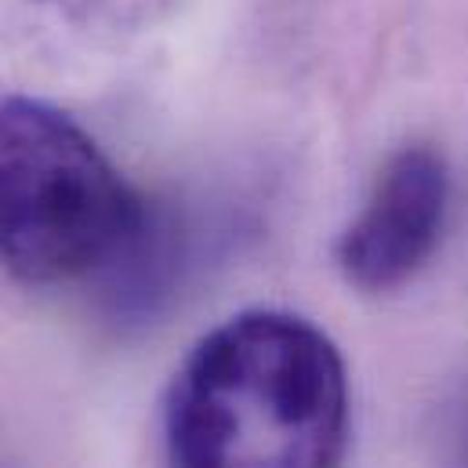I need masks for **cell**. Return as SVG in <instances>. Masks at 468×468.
Listing matches in <instances>:
<instances>
[{
  "label": "cell",
  "mask_w": 468,
  "mask_h": 468,
  "mask_svg": "<svg viewBox=\"0 0 468 468\" xmlns=\"http://www.w3.org/2000/svg\"><path fill=\"white\" fill-rule=\"evenodd\" d=\"M145 236V207L66 113L0 102V261L33 287L117 269Z\"/></svg>",
  "instance_id": "cell-2"
},
{
  "label": "cell",
  "mask_w": 468,
  "mask_h": 468,
  "mask_svg": "<svg viewBox=\"0 0 468 468\" xmlns=\"http://www.w3.org/2000/svg\"><path fill=\"white\" fill-rule=\"evenodd\" d=\"M447 204L451 175L443 156L429 145L399 149L338 239L342 276L367 294L414 280L443 236Z\"/></svg>",
  "instance_id": "cell-3"
},
{
  "label": "cell",
  "mask_w": 468,
  "mask_h": 468,
  "mask_svg": "<svg viewBox=\"0 0 468 468\" xmlns=\"http://www.w3.org/2000/svg\"><path fill=\"white\" fill-rule=\"evenodd\" d=\"M349 378L305 316L247 309L204 335L164 407L167 468H338Z\"/></svg>",
  "instance_id": "cell-1"
}]
</instances>
